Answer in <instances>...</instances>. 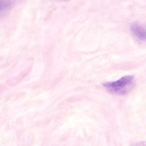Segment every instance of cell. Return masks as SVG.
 <instances>
[{"instance_id": "6da1fadb", "label": "cell", "mask_w": 146, "mask_h": 146, "mask_svg": "<svg viewBox=\"0 0 146 146\" xmlns=\"http://www.w3.org/2000/svg\"><path fill=\"white\" fill-rule=\"evenodd\" d=\"M134 76H127L121 78L118 81L106 82L103 84L109 91L119 94H125L133 84Z\"/></svg>"}, {"instance_id": "7a4b0ae2", "label": "cell", "mask_w": 146, "mask_h": 146, "mask_svg": "<svg viewBox=\"0 0 146 146\" xmlns=\"http://www.w3.org/2000/svg\"><path fill=\"white\" fill-rule=\"evenodd\" d=\"M132 35L138 40L146 42V26L138 23H134L130 26Z\"/></svg>"}, {"instance_id": "3957f363", "label": "cell", "mask_w": 146, "mask_h": 146, "mask_svg": "<svg viewBox=\"0 0 146 146\" xmlns=\"http://www.w3.org/2000/svg\"><path fill=\"white\" fill-rule=\"evenodd\" d=\"M62 1H67V0H62Z\"/></svg>"}]
</instances>
